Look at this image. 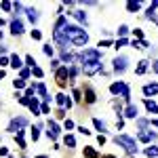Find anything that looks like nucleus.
Returning a JSON list of instances; mask_svg holds the SVG:
<instances>
[{
	"label": "nucleus",
	"instance_id": "33",
	"mask_svg": "<svg viewBox=\"0 0 158 158\" xmlns=\"http://www.w3.org/2000/svg\"><path fill=\"white\" fill-rule=\"evenodd\" d=\"M34 76H38V78H40V76H42V70H40V68H38V65H34Z\"/></svg>",
	"mask_w": 158,
	"mask_h": 158
},
{
	"label": "nucleus",
	"instance_id": "7",
	"mask_svg": "<svg viewBox=\"0 0 158 158\" xmlns=\"http://www.w3.org/2000/svg\"><path fill=\"white\" fill-rule=\"evenodd\" d=\"M114 70L116 72H124L127 70V57H116L114 59Z\"/></svg>",
	"mask_w": 158,
	"mask_h": 158
},
{
	"label": "nucleus",
	"instance_id": "36",
	"mask_svg": "<svg viewBox=\"0 0 158 158\" xmlns=\"http://www.w3.org/2000/svg\"><path fill=\"white\" fill-rule=\"evenodd\" d=\"M124 44H127V40H124V38H120V40L116 42V49H118V47H124Z\"/></svg>",
	"mask_w": 158,
	"mask_h": 158
},
{
	"label": "nucleus",
	"instance_id": "22",
	"mask_svg": "<svg viewBox=\"0 0 158 158\" xmlns=\"http://www.w3.org/2000/svg\"><path fill=\"white\" fill-rule=\"evenodd\" d=\"M27 17H30V21H36L38 19V13L34 9H27Z\"/></svg>",
	"mask_w": 158,
	"mask_h": 158
},
{
	"label": "nucleus",
	"instance_id": "2",
	"mask_svg": "<svg viewBox=\"0 0 158 158\" xmlns=\"http://www.w3.org/2000/svg\"><path fill=\"white\" fill-rule=\"evenodd\" d=\"M114 141H116L118 146H122L127 152H137V148H135V139L127 137V135H118V137H114Z\"/></svg>",
	"mask_w": 158,
	"mask_h": 158
},
{
	"label": "nucleus",
	"instance_id": "14",
	"mask_svg": "<svg viewBox=\"0 0 158 158\" xmlns=\"http://www.w3.org/2000/svg\"><path fill=\"white\" fill-rule=\"evenodd\" d=\"M154 137H156V133H152V131H150V133H139V139H141V141H150V139H154Z\"/></svg>",
	"mask_w": 158,
	"mask_h": 158
},
{
	"label": "nucleus",
	"instance_id": "6",
	"mask_svg": "<svg viewBox=\"0 0 158 158\" xmlns=\"http://www.w3.org/2000/svg\"><path fill=\"white\" fill-rule=\"evenodd\" d=\"M25 124H27V120H25V118H15V120L9 124V131H17V133H19Z\"/></svg>",
	"mask_w": 158,
	"mask_h": 158
},
{
	"label": "nucleus",
	"instance_id": "29",
	"mask_svg": "<svg viewBox=\"0 0 158 158\" xmlns=\"http://www.w3.org/2000/svg\"><path fill=\"white\" fill-rule=\"evenodd\" d=\"M42 51H44V55H53V47H51V44H47Z\"/></svg>",
	"mask_w": 158,
	"mask_h": 158
},
{
	"label": "nucleus",
	"instance_id": "25",
	"mask_svg": "<svg viewBox=\"0 0 158 158\" xmlns=\"http://www.w3.org/2000/svg\"><path fill=\"white\" fill-rule=\"evenodd\" d=\"M127 9L129 11H137L139 9V2H127Z\"/></svg>",
	"mask_w": 158,
	"mask_h": 158
},
{
	"label": "nucleus",
	"instance_id": "19",
	"mask_svg": "<svg viewBox=\"0 0 158 158\" xmlns=\"http://www.w3.org/2000/svg\"><path fill=\"white\" fill-rule=\"evenodd\" d=\"M85 156L86 158H97V152H95L93 148H86V150H85Z\"/></svg>",
	"mask_w": 158,
	"mask_h": 158
},
{
	"label": "nucleus",
	"instance_id": "11",
	"mask_svg": "<svg viewBox=\"0 0 158 158\" xmlns=\"http://www.w3.org/2000/svg\"><path fill=\"white\" fill-rule=\"evenodd\" d=\"M124 116H127V118H135V116H137V108H135V106H129V108L124 110Z\"/></svg>",
	"mask_w": 158,
	"mask_h": 158
},
{
	"label": "nucleus",
	"instance_id": "17",
	"mask_svg": "<svg viewBox=\"0 0 158 158\" xmlns=\"http://www.w3.org/2000/svg\"><path fill=\"white\" fill-rule=\"evenodd\" d=\"M63 141H65V146H70V148L76 146V139H74L72 135H65V139H63Z\"/></svg>",
	"mask_w": 158,
	"mask_h": 158
},
{
	"label": "nucleus",
	"instance_id": "10",
	"mask_svg": "<svg viewBox=\"0 0 158 158\" xmlns=\"http://www.w3.org/2000/svg\"><path fill=\"white\" fill-rule=\"evenodd\" d=\"M158 93V85H146L143 86V95L150 97V95H156Z\"/></svg>",
	"mask_w": 158,
	"mask_h": 158
},
{
	"label": "nucleus",
	"instance_id": "1",
	"mask_svg": "<svg viewBox=\"0 0 158 158\" xmlns=\"http://www.w3.org/2000/svg\"><path fill=\"white\" fill-rule=\"evenodd\" d=\"M63 32H65L68 40H70L72 44H76V47H85V44H86V40H89V34H86L85 30L76 27V25H68V23H65Z\"/></svg>",
	"mask_w": 158,
	"mask_h": 158
},
{
	"label": "nucleus",
	"instance_id": "42",
	"mask_svg": "<svg viewBox=\"0 0 158 158\" xmlns=\"http://www.w3.org/2000/svg\"><path fill=\"white\" fill-rule=\"evenodd\" d=\"M0 78H4V72H2V70H0Z\"/></svg>",
	"mask_w": 158,
	"mask_h": 158
},
{
	"label": "nucleus",
	"instance_id": "8",
	"mask_svg": "<svg viewBox=\"0 0 158 158\" xmlns=\"http://www.w3.org/2000/svg\"><path fill=\"white\" fill-rule=\"evenodd\" d=\"M47 135H49L51 139H57V137H59V127L53 120H49V131H47Z\"/></svg>",
	"mask_w": 158,
	"mask_h": 158
},
{
	"label": "nucleus",
	"instance_id": "18",
	"mask_svg": "<svg viewBox=\"0 0 158 158\" xmlns=\"http://www.w3.org/2000/svg\"><path fill=\"white\" fill-rule=\"evenodd\" d=\"M146 70H148V61H141V63L137 65V70H135V72H137V74H143Z\"/></svg>",
	"mask_w": 158,
	"mask_h": 158
},
{
	"label": "nucleus",
	"instance_id": "24",
	"mask_svg": "<svg viewBox=\"0 0 158 158\" xmlns=\"http://www.w3.org/2000/svg\"><path fill=\"white\" fill-rule=\"evenodd\" d=\"M86 101H89V103H93V101H95V93H93L91 89H86Z\"/></svg>",
	"mask_w": 158,
	"mask_h": 158
},
{
	"label": "nucleus",
	"instance_id": "43",
	"mask_svg": "<svg viewBox=\"0 0 158 158\" xmlns=\"http://www.w3.org/2000/svg\"><path fill=\"white\" fill-rule=\"evenodd\" d=\"M0 25H4V21H2V19H0Z\"/></svg>",
	"mask_w": 158,
	"mask_h": 158
},
{
	"label": "nucleus",
	"instance_id": "40",
	"mask_svg": "<svg viewBox=\"0 0 158 158\" xmlns=\"http://www.w3.org/2000/svg\"><path fill=\"white\" fill-rule=\"evenodd\" d=\"M30 76V70H21V78H27Z\"/></svg>",
	"mask_w": 158,
	"mask_h": 158
},
{
	"label": "nucleus",
	"instance_id": "39",
	"mask_svg": "<svg viewBox=\"0 0 158 158\" xmlns=\"http://www.w3.org/2000/svg\"><path fill=\"white\" fill-rule=\"evenodd\" d=\"M65 129H74V122L72 120H65Z\"/></svg>",
	"mask_w": 158,
	"mask_h": 158
},
{
	"label": "nucleus",
	"instance_id": "16",
	"mask_svg": "<svg viewBox=\"0 0 158 158\" xmlns=\"http://www.w3.org/2000/svg\"><path fill=\"white\" fill-rule=\"evenodd\" d=\"M146 108L150 110V112H156V114H158V106L154 103V101H150V99H146Z\"/></svg>",
	"mask_w": 158,
	"mask_h": 158
},
{
	"label": "nucleus",
	"instance_id": "38",
	"mask_svg": "<svg viewBox=\"0 0 158 158\" xmlns=\"http://www.w3.org/2000/svg\"><path fill=\"white\" fill-rule=\"evenodd\" d=\"M0 65H9V59L6 57H0Z\"/></svg>",
	"mask_w": 158,
	"mask_h": 158
},
{
	"label": "nucleus",
	"instance_id": "4",
	"mask_svg": "<svg viewBox=\"0 0 158 158\" xmlns=\"http://www.w3.org/2000/svg\"><path fill=\"white\" fill-rule=\"evenodd\" d=\"M80 59L82 61H99L101 59V53L99 51H93V49H85L82 55H80Z\"/></svg>",
	"mask_w": 158,
	"mask_h": 158
},
{
	"label": "nucleus",
	"instance_id": "13",
	"mask_svg": "<svg viewBox=\"0 0 158 158\" xmlns=\"http://www.w3.org/2000/svg\"><path fill=\"white\" fill-rule=\"evenodd\" d=\"M27 106H30V110H32L34 114H38V112H40V106H38L36 99H30V103H27Z\"/></svg>",
	"mask_w": 158,
	"mask_h": 158
},
{
	"label": "nucleus",
	"instance_id": "21",
	"mask_svg": "<svg viewBox=\"0 0 158 158\" xmlns=\"http://www.w3.org/2000/svg\"><path fill=\"white\" fill-rule=\"evenodd\" d=\"M36 91H38V93H40V95H42L44 99L49 97V95H47V86H44V85H38V86H36Z\"/></svg>",
	"mask_w": 158,
	"mask_h": 158
},
{
	"label": "nucleus",
	"instance_id": "30",
	"mask_svg": "<svg viewBox=\"0 0 158 158\" xmlns=\"http://www.w3.org/2000/svg\"><path fill=\"white\" fill-rule=\"evenodd\" d=\"M25 63H30V65L34 68V63H36V61H34V57H32V55H27V57H25Z\"/></svg>",
	"mask_w": 158,
	"mask_h": 158
},
{
	"label": "nucleus",
	"instance_id": "28",
	"mask_svg": "<svg viewBox=\"0 0 158 158\" xmlns=\"http://www.w3.org/2000/svg\"><path fill=\"white\" fill-rule=\"evenodd\" d=\"M32 38H34V40H40V38H42V34H40L38 30H34V32H32Z\"/></svg>",
	"mask_w": 158,
	"mask_h": 158
},
{
	"label": "nucleus",
	"instance_id": "34",
	"mask_svg": "<svg viewBox=\"0 0 158 158\" xmlns=\"http://www.w3.org/2000/svg\"><path fill=\"white\" fill-rule=\"evenodd\" d=\"M0 6H2V9H4V11H9V9H11L13 4H11V2H2V4H0Z\"/></svg>",
	"mask_w": 158,
	"mask_h": 158
},
{
	"label": "nucleus",
	"instance_id": "26",
	"mask_svg": "<svg viewBox=\"0 0 158 158\" xmlns=\"http://www.w3.org/2000/svg\"><path fill=\"white\" fill-rule=\"evenodd\" d=\"M146 154H148V156H158V148H148Z\"/></svg>",
	"mask_w": 158,
	"mask_h": 158
},
{
	"label": "nucleus",
	"instance_id": "20",
	"mask_svg": "<svg viewBox=\"0 0 158 158\" xmlns=\"http://www.w3.org/2000/svg\"><path fill=\"white\" fill-rule=\"evenodd\" d=\"M11 65H13V68H21V59H19L17 55H13V57H11Z\"/></svg>",
	"mask_w": 158,
	"mask_h": 158
},
{
	"label": "nucleus",
	"instance_id": "3",
	"mask_svg": "<svg viewBox=\"0 0 158 158\" xmlns=\"http://www.w3.org/2000/svg\"><path fill=\"white\" fill-rule=\"evenodd\" d=\"M82 70H85L86 76H93V74H97V72H103V65H101V61H85Z\"/></svg>",
	"mask_w": 158,
	"mask_h": 158
},
{
	"label": "nucleus",
	"instance_id": "27",
	"mask_svg": "<svg viewBox=\"0 0 158 158\" xmlns=\"http://www.w3.org/2000/svg\"><path fill=\"white\" fill-rule=\"evenodd\" d=\"M127 32H129V27H127V25H120V27H118V34H120V36H124Z\"/></svg>",
	"mask_w": 158,
	"mask_h": 158
},
{
	"label": "nucleus",
	"instance_id": "9",
	"mask_svg": "<svg viewBox=\"0 0 158 158\" xmlns=\"http://www.w3.org/2000/svg\"><path fill=\"white\" fill-rule=\"evenodd\" d=\"M11 32L13 34H21V32H23V23H21L19 19H13L11 21Z\"/></svg>",
	"mask_w": 158,
	"mask_h": 158
},
{
	"label": "nucleus",
	"instance_id": "44",
	"mask_svg": "<svg viewBox=\"0 0 158 158\" xmlns=\"http://www.w3.org/2000/svg\"><path fill=\"white\" fill-rule=\"evenodd\" d=\"M38 158H47V156H38Z\"/></svg>",
	"mask_w": 158,
	"mask_h": 158
},
{
	"label": "nucleus",
	"instance_id": "32",
	"mask_svg": "<svg viewBox=\"0 0 158 158\" xmlns=\"http://www.w3.org/2000/svg\"><path fill=\"white\" fill-rule=\"evenodd\" d=\"M32 95H34V86H30V89H27V91H25V97H27V99L32 97Z\"/></svg>",
	"mask_w": 158,
	"mask_h": 158
},
{
	"label": "nucleus",
	"instance_id": "31",
	"mask_svg": "<svg viewBox=\"0 0 158 158\" xmlns=\"http://www.w3.org/2000/svg\"><path fill=\"white\" fill-rule=\"evenodd\" d=\"M13 85H15V89H23V80H15V82H13Z\"/></svg>",
	"mask_w": 158,
	"mask_h": 158
},
{
	"label": "nucleus",
	"instance_id": "35",
	"mask_svg": "<svg viewBox=\"0 0 158 158\" xmlns=\"http://www.w3.org/2000/svg\"><path fill=\"white\" fill-rule=\"evenodd\" d=\"M38 135H40V133H38V129H36V127H34V131H32V139H34V141H36V139H38Z\"/></svg>",
	"mask_w": 158,
	"mask_h": 158
},
{
	"label": "nucleus",
	"instance_id": "23",
	"mask_svg": "<svg viewBox=\"0 0 158 158\" xmlns=\"http://www.w3.org/2000/svg\"><path fill=\"white\" fill-rule=\"evenodd\" d=\"M93 122H95V129H97V131H106V124H103V122L99 120V118H95Z\"/></svg>",
	"mask_w": 158,
	"mask_h": 158
},
{
	"label": "nucleus",
	"instance_id": "41",
	"mask_svg": "<svg viewBox=\"0 0 158 158\" xmlns=\"http://www.w3.org/2000/svg\"><path fill=\"white\" fill-rule=\"evenodd\" d=\"M154 70H156V72H158V61H156V63H154Z\"/></svg>",
	"mask_w": 158,
	"mask_h": 158
},
{
	"label": "nucleus",
	"instance_id": "12",
	"mask_svg": "<svg viewBox=\"0 0 158 158\" xmlns=\"http://www.w3.org/2000/svg\"><path fill=\"white\" fill-rule=\"evenodd\" d=\"M57 103H59V106H68V108L72 106V101L65 97V95H57Z\"/></svg>",
	"mask_w": 158,
	"mask_h": 158
},
{
	"label": "nucleus",
	"instance_id": "5",
	"mask_svg": "<svg viewBox=\"0 0 158 158\" xmlns=\"http://www.w3.org/2000/svg\"><path fill=\"white\" fill-rule=\"evenodd\" d=\"M55 78H57V85L59 86H65V82H68V68H59L57 74H55Z\"/></svg>",
	"mask_w": 158,
	"mask_h": 158
},
{
	"label": "nucleus",
	"instance_id": "37",
	"mask_svg": "<svg viewBox=\"0 0 158 158\" xmlns=\"http://www.w3.org/2000/svg\"><path fill=\"white\" fill-rule=\"evenodd\" d=\"M40 112H42V114H49V106H47V103H44V106H42V108H40Z\"/></svg>",
	"mask_w": 158,
	"mask_h": 158
},
{
	"label": "nucleus",
	"instance_id": "15",
	"mask_svg": "<svg viewBox=\"0 0 158 158\" xmlns=\"http://www.w3.org/2000/svg\"><path fill=\"white\" fill-rule=\"evenodd\" d=\"M72 15L78 19V21H80V23H86V15H85L82 11H76V13H72Z\"/></svg>",
	"mask_w": 158,
	"mask_h": 158
}]
</instances>
